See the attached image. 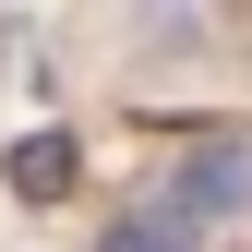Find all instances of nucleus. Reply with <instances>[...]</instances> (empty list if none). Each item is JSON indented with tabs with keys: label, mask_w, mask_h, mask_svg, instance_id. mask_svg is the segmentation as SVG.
Masks as SVG:
<instances>
[{
	"label": "nucleus",
	"mask_w": 252,
	"mask_h": 252,
	"mask_svg": "<svg viewBox=\"0 0 252 252\" xmlns=\"http://www.w3.org/2000/svg\"><path fill=\"white\" fill-rule=\"evenodd\" d=\"M144 204H156V216H168L180 240L204 252L216 228H228V216H252V132H216V144H192V156H180V168L156 180Z\"/></svg>",
	"instance_id": "f257e3e1"
},
{
	"label": "nucleus",
	"mask_w": 252,
	"mask_h": 252,
	"mask_svg": "<svg viewBox=\"0 0 252 252\" xmlns=\"http://www.w3.org/2000/svg\"><path fill=\"white\" fill-rule=\"evenodd\" d=\"M72 168H84V156H72V132H24L12 156H0V180H12L24 204H60V192H72Z\"/></svg>",
	"instance_id": "f03ea898"
},
{
	"label": "nucleus",
	"mask_w": 252,
	"mask_h": 252,
	"mask_svg": "<svg viewBox=\"0 0 252 252\" xmlns=\"http://www.w3.org/2000/svg\"><path fill=\"white\" fill-rule=\"evenodd\" d=\"M96 252H192V240H180L156 204H132V216H108V240H96Z\"/></svg>",
	"instance_id": "7ed1b4c3"
}]
</instances>
